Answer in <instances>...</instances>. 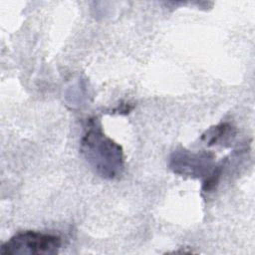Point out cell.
I'll return each mask as SVG.
<instances>
[{"label": "cell", "instance_id": "1", "mask_svg": "<svg viewBox=\"0 0 255 255\" xmlns=\"http://www.w3.org/2000/svg\"><path fill=\"white\" fill-rule=\"evenodd\" d=\"M80 150L86 161L101 177L116 179L125 168L120 144L107 136L97 119H90L81 138Z\"/></svg>", "mask_w": 255, "mask_h": 255}, {"label": "cell", "instance_id": "2", "mask_svg": "<svg viewBox=\"0 0 255 255\" xmlns=\"http://www.w3.org/2000/svg\"><path fill=\"white\" fill-rule=\"evenodd\" d=\"M61 238L54 234L22 231L1 245L2 255H54L61 248Z\"/></svg>", "mask_w": 255, "mask_h": 255}, {"label": "cell", "instance_id": "3", "mask_svg": "<svg viewBox=\"0 0 255 255\" xmlns=\"http://www.w3.org/2000/svg\"><path fill=\"white\" fill-rule=\"evenodd\" d=\"M214 155L210 152H192L186 149H177L169 158L170 169L180 175L190 177L207 176L213 167Z\"/></svg>", "mask_w": 255, "mask_h": 255}, {"label": "cell", "instance_id": "4", "mask_svg": "<svg viewBox=\"0 0 255 255\" xmlns=\"http://www.w3.org/2000/svg\"><path fill=\"white\" fill-rule=\"evenodd\" d=\"M234 133L235 132L233 130V128L229 124L222 123L207 129L201 135V139L206 142L207 145H213L221 142L222 140L224 141L231 136H234Z\"/></svg>", "mask_w": 255, "mask_h": 255}]
</instances>
